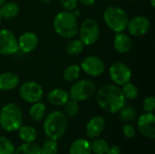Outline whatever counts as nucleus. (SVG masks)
<instances>
[{"instance_id": "obj_19", "label": "nucleus", "mask_w": 155, "mask_h": 154, "mask_svg": "<svg viewBox=\"0 0 155 154\" xmlns=\"http://www.w3.org/2000/svg\"><path fill=\"white\" fill-rule=\"evenodd\" d=\"M91 143L85 139H77L70 146V154H91Z\"/></svg>"}, {"instance_id": "obj_30", "label": "nucleus", "mask_w": 155, "mask_h": 154, "mask_svg": "<svg viewBox=\"0 0 155 154\" xmlns=\"http://www.w3.org/2000/svg\"><path fill=\"white\" fill-rule=\"evenodd\" d=\"M58 144L56 141L49 139L45 142L42 147H40V154H57Z\"/></svg>"}, {"instance_id": "obj_21", "label": "nucleus", "mask_w": 155, "mask_h": 154, "mask_svg": "<svg viewBox=\"0 0 155 154\" xmlns=\"http://www.w3.org/2000/svg\"><path fill=\"white\" fill-rule=\"evenodd\" d=\"M20 139L25 143H33L36 139V131L29 125H22L18 129Z\"/></svg>"}, {"instance_id": "obj_12", "label": "nucleus", "mask_w": 155, "mask_h": 154, "mask_svg": "<svg viewBox=\"0 0 155 154\" xmlns=\"http://www.w3.org/2000/svg\"><path fill=\"white\" fill-rule=\"evenodd\" d=\"M126 28L133 36H142L149 32L151 28V22L144 15H136L128 21Z\"/></svg>"}, {"instance_id": "obj_31", "label": "nucleus", "mask_w": 155, "mask_h": 154, "mask_svg": "<svg viewBox=\"0 0 155 154\" xmlns=\"http://www.w3.org/2000/svg\"><path fill=\"white\" fill-rule=\"evenodd\" d=\"M15 146L6 137H0V154H14Z\"/></svg>"}, {"instance_id": "obj_28", "label": "nucleus", "mask_w": 155, "mask_h": 154, "mask_svg": "<svg viewBox=\"0 0 155 154\" xmlns=\"http://www.w3.org/2000/svg\"><path fill=\"white\" fill-rule=\"evenodd\" d=\"M64 106V115L66 117L73 118L77 115L79 112V104L77 101L69 99L68 102Z\"/></svg>"}, {"instance_id": "obj_20", "label": "nucleus", "mask_w": 155, "mask_h": 154, "mask_svg": "<svg viewBox=\"0 0 155 154\" xmlns=\"http://www.w3.org/2000/svg\"><path fill=\"white\" fill-rule=\"evenodd\" d=\"M19 14V5L15 2H5L0 6V15L2 18L13 19Z\"/></svg>"}, {"instance_id": "obj_5", "label": "nucleus", "mask_w": 155, "mask_h": 154, "mask_svg": "<svg viewBox=\"0 0 155 154\" xmlns=\"http://www.w3.org/2000/svg\"><path fill=\"white\" fill-rule=\"evenodd\" d=\"M104 20L111 30L120 33L126 29L129 18L126 11L122 7L112 5L104 10Z\"/></svg>"}, {"instance_id": "obj_18", "label": "nucleus", "mask_w": 155, "mask_h": 154, "mask_svg": "<svg viewBox=\"0 0 155 154\" xmlns=\"http://www.w3.org/2000/svg\"><path fill=\"white\" fill-rule=\"evenodd\" d=\"M69 99V93L62 88H55L47 94L48 102L55 106H64Z\"/></svg>"}, {"instance_id": "obj_16", "label": "nucleus", "mask_w": 155, "mask_h": 154, "mask_svg": "<svg viewBox=\"0 0 155 154\" xmlns=\"http://www.w3.org/2000/svg\"><path fill=\"white\" fill-rule=\"evenodd\" d=\"M132 45L133 42L128 34L124 32L116 33L114 40V46L119 54H127L131 50Z\"/></svg>"}, {"instance_id": "obj_26", "label": "nucleus", "mask_w": 155, "mask_h": 154, "mask_svg": "<svg viewBox=\"0 0 155 154\" xmlns=\"http://www.w3.org/2000/svg\"><path fill=\"white\" fill-rule=\"evenodd\" d=\"M66 53L70 55H78L84 50V44L80 39H73L66 45Z\"/></svg>"}, {"instance_id": "obj_14", "label": "nucleus", "mask_w": 155, "mask_h": 154, "mask_svg": "<svg viewBox=\"0 0 155 154\" xmlns=\"http://www.w3.org/2000/svg\"><path fill=\"white\" fill-rule=\"evenodd\" d=\"M39 43L38 36L33 32H25L22 34L17 40L18 49L24 54H29L36 49Z\"/></svg>"}, {"instance_id": "obj_17", "label": "nucleus", "mask_w": 155, "mask_h": 154, "mask_svg": "<svg viewBox=\"0 0 155 154\" xmlns=\"http://www.w3.org/2000/svg\"><path fill=\"white\" fill-rule=\"evenodd\" d=\"M19 77L12 72H5L0 74V91H12L17 87Z\"/></svg>"}, {"instance_id": "obj_40", "label": "nucleus", "mask_w": 155, "mask_h": 154, "mask_svg": "<svg viewBox=\"0 0 155 154\" xmlns=\"http://www.w3.org/2000/svg\"><path fill=\"white\" fill-rule=\"evenodd\" d=\"M1 19H2V17H1V15H0V22H1Z\"/></svg>"}, {"instance_id": "obj_32", "label": "nucleus", "mask_w": 155, "mask_h": 154, "mask_svg": "<svg viewBox=\"0 0 155 154\" xmlns=\"http://www.w3.org/2000/svg\"><path fill=\"white\" fill-rule=\"evenodd\" d=\"M143 111L145 113H153L155 108V99L153 96H148L144 99L143 104Z\"/></svg>"}, {"instance_id": "obj_6", "label": "nucleus", "mask_w": 155, "mask_h": 154, "mask_svg": "<svg viewBox=\"0 0 155 154\" xmlns=\"http://www.w3.org/2000/svg\"><path fill=\"white\" fill-rule=\"evenodd\" d=\"M96 92L95 84L89 79H81L74 81L69 93L71 99L77 102H83L90 99Z\"/></svg>"}, {"instance_id": "obj_9", "label": "nucleus", "mask_w": 155, "mask_h": 154, "mask_svg": "<svg viewBox=\"0 0 155 154\" xmlns=\"http://www.w3.org/2000/svg\"><path fill=\"white\" fill-rule=\"evenodd\" d=\"M111 80L116 85H124L132 79V71L127 64L122 62L114 63L109 68Z\"/></svg>"}, {"instance_id": "obj_22", "label": "nucleus", "mask_w": 155, "mask_h": 154, "mask_svg": "<svg viewBox=\"0 0 155 154\" xmlns=\"http://www.w3.org/2000/svg\"><path fill=\"white\" fill-rule=\"evenodd\" d=\"M45 111H46V107H45V103L37 102V103H33L32 106L30 107L29 114H30V117L35 122H39V121L43 120V118L45 117Z\"/></svg>"}, {"instance_id": "obj_39", "label": "nucleus", "mask_w": 155, "mask_h": 154, "mask_svg": "<svg viewBox=\"0 0 155 154\" xmlns=\"http://www.w3.org/2000/svg\"><path fill=\"white\" fill-rule=\"evenodd\" d=\"M5 1H6V0H0V6H1V5H2Z\"/></svg>"}, {"instance_id": "obj_37", "label": "nucleus", "mask_w": 155, "mask_h": 154, "mask_svg": "<svg viewBox=\"0 0 155 154\" xmlns=\"http://www.w3.org/2000/svg\"><path fill=\"white\" fill-rule=\"evenodd\" d=\"M40 1H41L42 3H44V4H47V3H49L51 0H40Z\"/></svg>"}, {"instance_id": "obj_2", "label": "nucleus", "mask_w": 155, "mask_h": 154, "mask_svg": "<svg viewBox=\"0 0 155 154\" xmlns=\"http://www.w3.org/2000/svg\"><path fill=\"white\" fill-rule=\"evenodd\" d=\"M53 26L57 34L64 38H73L78 33L76 15L70 11H61L54 18Z\"/></svg>"}, {"instance_id": "obj_8", "label": "nucleus", "mask_w": 155, "mask_h": 154, "mask_svg": "<svg viewBox=\"0 0 155 154\" xmlns=\"http://www.w3.org/2000/svg\"><path fill=\"white\" fill-rule=\"evenodd\" d=\"M20 97L29 103L40 102L44 95L42 86L35 81H27L19 88Z\"/></svg>"}, {"instance_id": "obj_11", "label": "nucleus", "mask_w": 155, "mask_h": 154, "mask_svg": "<svg viewBox=\"0 0 155 154\" xmlns=\"http://www.w3.org/2000/svg\"><path fill=\"white\" fill-rule=\"evenodd\" d=\"M81 69H83L87 75L96 77L104 74L105 70V64L100 57L96 55H89L83 60L81 64Z\"/></svg>"}, {"instance_id": "obj_10", "label": "nucleus", "mask_w": 155, "mask_h": 154, "mask_svg": "<svg viewBox=\"0 0 155 154\" xmlns=\"http://www.w3.org/2000/svg\"><path fill=\"white\" fill-rule=\"evenodd\" d=\"M19 51L17 39L8 29L0 30V54L12 55Z\"/></svg>"}, {"instance_id": "obj_3", "label": "nucleus", "mask_w": 155, "mask_h": 154, "mask_svg": "<svg viewBox=\"0 0 155 154\" xmlns=\"http://www.w3.org/2000/svg\"><path fill=\"white\" fill-rule=\"evenodd\" d=\"M67 118L60 111L50 113L44 122V132L45 135L54 141H56L64 136L67 129Z\"/></svg>"}, {"instance_id": "obj_7", "label": "nucleus", "mask_w": 155, "mask_h": 154, "mask_svg": "<svg viewBox=\"0 0 155 154\" xmlns=\"http://www.w3.org/2000/svg\"><path fill=\"white\" fill-rule=\"evenodd\" d=\"M80 40L84 45H92L95 44L100 37V27L97 22L93 18L84 19L78 28Z\"/></svg>"}, {"instance_id": "obj_4", "label": "nucleus", "mask_w": 155, "mask_h": 154, "mask_svg": "<svg viewBox=\"0 0 155 154\" xmlns=\"http://www.w3.org/2000/svg\"><path fill=\"white\" fill-rule=\"evenodd\" d=\"M0 125L5 131L9 133L18 131L23 125V113L17 104L10 103L1 109Z\"/></svg>"}, {"instance_id": "obj_38", "label": "nucleus", "mask_w": 155, "mask_h": 154, "mask_svg": "<svg viewBox=\"0 0 155 154\" xmlns=\"http://www.w3.org/2000/svg\"><path fill=\"white\" fill-rule=\"evenodd\" d=\"M151 5H152V6H153V7H154V6H155V0H151Z\"/></svg>"}, {"instance_id": "obj_35", "label": "nucleus", "mask_w": 155, "mask_h": 154, "mask_svg": "<svg viewBox=\"0 0 155 154\" xmlns=\"http://www.w3.org/2000/svg\"><path fill=\"white\" fill-rule=\"evenodd\" d=\"M106 154H121V149H120V147L117 146V145L109 146L108 151H107Z\"/></svg>"}, {"instance_id": "obj_41", "label": "nucleus", "mask_w": 155, "mask_h": 154, "mask_svg": "<svg viewBox=\"0 0 155 154\" xmlns=\"http://www.w3.org/2000/svg\"><path fill=\"white\" fill-rule=\"evenodd\" d=\"M129 1H135V0H129Z\"/></svg>"}, {"instance_id": "obj_36", "label": "nucleus", "mask_w": 155, "mask_h": 154, "mask_svg": "<svg viewBox=\"0 0 155 154\" xmlns=\"http://www.w3.org/2000/svg\"><path fill=\"white\" fill-rule=\"evenodd\" d=\"M78 2L85 6H91L95 3V0H78Z\"/></svg>"}, {"instance_id": "obj_15", "label": "nucleus", "mask_w": 155, "mask_h": 154, "mask_svg": "<svg viewBox=\"0 0 155 154\" xmlns=\"http://www.w3.org/2000/svg\"><path fill=\"white\" fill-rule=\"evenodd\" d=\"M105 127V120L104 117L97 115L89 120L86 124V135L91 139L99 137Z\"/></svg>"}, {"instance_id": "obj_23", "label": "nucleus", "mask_w": 155, "mask_h": 154, "mask_svg": "<svg viewBox=\"0 0 155 154\" xmlns=\"http://www.w3.org/2000/svg\"><path fill=\"white\" fill-rule=\"evenodd\" d=\"M80 73H81V67L79 65L71 64L64 69V71L63 73V77H64V81H66V82H69V83L74 82L79 78Z\"/></svg>"}, {"instance_id": "obj_1", "label": "nucleus", "mask_w": 155, "mask_h": 154, "mask_svg": "<svg viewBox=\"0 0 155 154\" xmlns=\"http://www.w3.org/2000/svg\"><path fill=\"white\" fill-rule=\"evenodd\" d=\"M125 100L121 88L116 84H105L96 94L98 105L109 113H118L125 105Z\"/></svg>"}, {"instance_id": "obj_29", "label": "nucleus", "mask_w": 155, "mask_h": 154, "mask_svg": "<svg viewBox=\"0 0 155 154\" xmlns=\"http://www.w3.org/2000/svg\"><path fill=\"white\" fill-rule=\"evenodd\" d=\"M108 148V143L102 139H97L91 144V151L94 154H106Z\"/></svg>"}, {"instance_id": "obj_33", "label": "nucleus", "mask_w": 155, "mask_h": 154, "mask_svg": "<svg viewBox=\"0 0 155 154\" xmlns=\"http://www.w3.org/2000/svg\"><path fill=\"white\" fill-rule=\"evenodd\" d=\"M60 4L65 11H74L76 9L78 0H60Z\"/></svg>"}, {"instance_id": "obj_13", "label": "nucleus", "mask_w": 155, "mask_h": 154, "mask_svg": "<svg viewBox=\"0 0 155 154\" xmlns=\"http://www.w3.org/2000/svg\"><path fill=\"white\" fill-rule=\"evenodd\" d=\"M138 129L140 133L149 138H155V116L153 113H143L137 122Z\"/></svg>"}, {"instance_id": "obj_34", "label": "nucleus", "mask_w": 155, "mask_h": 154, "mask_svg": "<svg viewBox=\"0 0 155 154\" xmlns=\"http://www.w3.org/2000/svg\"><path fill=\"white\" fill-rule=\"evenodd\" d=\"M123 133H124V135L126 138H130L131 139V138H134L135 136V130L130 124L124 125V127H123Z\"/></svg>"}, {"instance_id": "obj_24", "label": "nucleus", "mask_w": 155, "mask_h": 154, "mask_svg": "<svg viewBox=\"0 0 155 154\" xmlns=\"http://www.w3.org/2000/svg\"><path fill=\"white\" fill-rule=\"evenodd\" d=\"M14 154H40V146L33 143H25L15 150Z\"/></svg>"}, {"instance_id": "obj_25", "label": "nucleus", "mask_w": 155, "mask_h": 154, "mask_svg": "<svg viewBox=\"0 0 155 154\" xmlns=\"http://www.w3.org/2000/svg\"><path fill=\"white\" fill-rule=\"evenodd\" d=\"M123 88L121 89L122 90V93L124 96L125 99H128V100H134L138 97V94H139V91H138V88L135 84L128 82L126 83L125 84L122 85Z\"/></svg>"}, {"instance_id": "obj_27", "label": "nucleus", "mask_w": 155, "mask_h": 154, "mask_svg": "<svg viewBox=\"0 0 155 154\" xmlns=\"http://www.w3.org/2000/svg\"><path fill=\"white\" fill-rule=\"evenodd\" d=\"M120 118L124 123H130L136 117V111L132 106H124L120 111Z\"/></svg>"}]
</instances>
